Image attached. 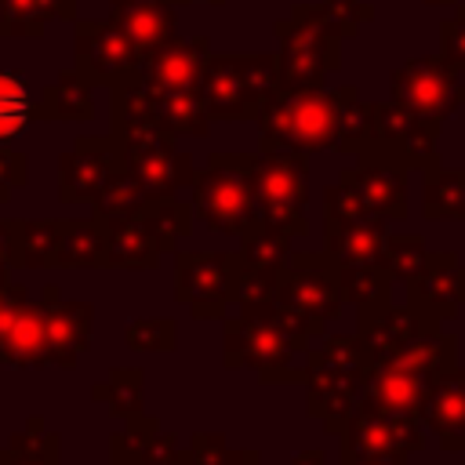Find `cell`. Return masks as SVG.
<instances>
[{"mask_svg":"<svg viewBox=\"0 0 465 465\" xmlns=\"http://www.w3.org/2000/svg\"><path fill=\"white\" fill-rule=\"evenodd\" d=\"M222 323V363L229 371H254L262 385H305V352L320 334L280 298L225 312Z\"/></svg>","mask_w":465,"mask_h":465,"instance_id":"obj_1","label":"cell"},{"mask_svg":"<svg viewBox=\"0 0 465 465\" xmlns=\"http://www.w3.org/2000/svg\"><path fill=\"white\" fill-rule=\"evenodd\" d=\"M371 360L352 334H323L316 349L305 352V407L323 421L331 436H341L349 421L363 411Z\"/></svg>","mask_w":465,"mask_h":465,"instance_id":"obj_2","label":"cell"},{"mask_svg":"<svg viewBox=\"0 0 465 465\" xmlns=\"http://www.w3.org/2000/svg\"><path fill=\"white\" fill-rule=\"evenodd\" d=\"M258 149L323 153L338 142V87H276L262 105Z\"/></svg>","mask_w":465,"mask_h":465,"instance_id":"obj_3","label":"cell"},{"mask_svg":"<svg viewBox=\"0 0 465 465\" xmlns=\"http://www.w3.org/2000/svg\"><path fill=\"white\" fill-rule=\"evenodd\" d=\"M251 156L254 153H211L203 171L193 174V214L203 229L240 240L262 225L251 185Z\"/></svg>","mask_w":465,"mask_h":465,"instance_id":"obj_4","label":"cell"},{"mask_svg":"<svg viewBox=\"0 0 465 465\" xmlns=\"http://www.w3.org/2000/svg\"><path fill=\"white\" fill-rule=\"evenodd\" d=\"M113 142L120 167L145 189L149 200L156 196H178V189L193 185L196 163L189 153L174 149V134H167L156 116H134L113 124Z\"/></svg>","mask_w":465,"mask_h":465,"instance_id":"obj_5","label":"cell"},{"mask_svg":"<svg viewBox=\"0 0 465 465\" xmlns=\"http://www.w3.org/2000/svg\"><path fill=\"white\" fill-rule=\"evenodd\" d=\"M272 33L280 40V87H323V76L341 65V36L331 29L320 0L294 4L291 15L272 25Z\"/></svg>","mask_w":465,"mask_h":465,"instance_id":"obj_6","label":"cell"},{"mask_svg":"<svg viewBox=\"0 0 465 465\" xmlns=\"http://www.w3.org/2000/svg\"><path fill=\"white\" fill-rule=\"evenodd\" d=\"M280 87L276 54H214L200 76V98L211 120H254Z\"/></svg>","mask_w":465,"mask_h":465,"instance_id":"obj_7","label":"cell"},{"mask_svg":"<svg viewBox=\"0 0 465 465\" xmlns=\"http://www.w3.org/2000/svg\"><path fill=\"white\" fill-rule=\"evenodd\" d=\"M251 185L262 225L287 236H309V160L291 149H258L251 156Z\"/></svg>","mask_w":465,"mask_h":465,"instance_id":"obj_8","label":"cell"},{"mask_svg":"<svg viewBox=\"0 0 465 465\" xmlns=\"http://www.w3.org/2000/svg\"><path fill=\"white\" fill-rule=\"evenodd\" d=\"M276 298L294 309L320 338L327 331L331 320L341 316L345 298L338 291V269L334 258L320 247V251H291L287 265L276 280Z\"/></svg>","mask_w":465,"mask_h":465,"instance_id":"obj_9","label":"cell"},{"mask_svg":"<svg viewBox=\"0 0 465 465\" xmlns=\"http://www.w3.org/2000/svg\"><path fill=\"white\" fill-rule=\"evenodd\" d=\"M240 251H174V298L196 320H222L232 309Z\"/></svg>","mask_w":465,"mask_h":465,"instance_id":"obj_10","label":"cell"},{"mask_svg":"<svg viewBox=\"0 0 465 465\" xmlns=\"http://www.w3.org/2000/svg\"><path fill=\"white\" fill-rule=\"evenodd\" d=\"M440 124L425 120L400 102H374V138L367 153L392 160L403 171H429L440 163Z\"/></svg>","mask_w":465,"mask_h":465,"instance_id":"obj_11","label":"cell"},{"mask_svg":"<svg viewBox=\"0 0 465 465\" xmlns=\"http://www.w3.org/2000/svg\"><path fill=\"white\" fill-rule=\"evenodd\" d=\"M392 102H400L403 109L443 124L458 105H461V80L458 69L436 51V54H418L411 62H403L400 69H392Z\"/></svg>","mask_w":465,"mask_h":465,"instance_id":"obj_12","label":"cell"},{"mask_svg":"<svg viewBox=\"0 0 465 465\" xmlns=\"http://www.w3.org/2000/svg\"><path fill=\"white\" fill-rule=\"evenodd\" d=\"M76 69L94 84V87H120L138 80L142 69V51L116 29L109 18H76V40H73Z\"/></svg>","mask_w":465,"mask_h":465,"instance_id":"obj_13","label":"cell"},{"mask_svg":"<svg viewBox=\"0 0 465 465\" xmlns=\"http://www.w3.org/2000/svg\"><path fill=\"white\" fill-rule=\"evenodd\" d=\"M341 461L349 458H407L425 447L421 421L407 414H385L363 403V411L338 436Z\"/></svg>","mask_w":465,"mask_h":465,"instance_id":"obj_14","label":"cell"},{"mask_svg":"<svg viewBox=\"0 0 465 465\" xmlns=\"http://www.w3.org/2000/svg\"><path fill=\"white\" fill-rule=\"evenodd\" d=\"M116 142L113 134H80L73 149L58 156V200L62 203H91L105 178L116 171Z\"/></svg>","mask_w":465,"mask_h":465,"instance_id":"obj_15","label":"cell"},{"mask_svg":"<svg viewBox=\"0 0 465 465\" xmlns=\"http://www.w3.org/2000/svg\"><path fill=\"white\" fill-rule=\"evenodd\" d=\"M407 305L436 327L454 320L465 305V262L454 251H429L425 272L407 283Z\"/></svg>","mask_w":465,"mask_h":465,"instance_id":"obj_16","label":"cell"},{"mask_svg":"<svg viewBox=\"0 0 465 465\" xmlns=\"http://www.w3.org/2000/svg\"><path fill=\"white\" fill-rule=\"evenodd\" d=\"M44 302H47V345H51V363L62 371H73L80 356L91 349L94 334V305L91 302H69L62 298L58 283H44Z\"/></svg>","mask_w":465,"mask_h":465,"instance_id":"obj_17","label":"cell"},{"mask_svg":"<svg viewBox=\"0 0 465 465\" xmlns=\"http://www.w3.org/2000/svg\"><path fill=\"white\" fill-rule=\"evenodd\" d=\"M207 58H211L207 36H193V40L171 36L163 47H156L153 54L142 58L138 84L145 91H196Z\"/></svg>","mask_w":465,"mask_h":465,"instance_id":"obj_18","label":"cell"},{"mask_svg":"<svg viewBox=\"0 0 465 465\" xmlns=\"http://www.w3.org/2000/svg\"><path fill=\"white\" fill-rule=\"evenodd\" d=\"M341 178L360 193L363 207L385 222L407 218V171L378 153H360Z\"/></svg>","mask_w":465,"mask_h":465,"instance_id":"obj_19","label":"cell"},{"mask_svg":"<svg viewBox=\"0 0 465 465\" xmlns=\"http://www.w3.org/2000/svg\"><path fill=\"white\" fill-rule=\"evenodd\" d=\"M418 421L436 436L447 454L465 450V367H447L432 378Z\"/></svg>","mask_w":465,"mask_h":465,"instance_id":"obj_20","label":"cell"},{"mask_svg":"<svg viewBox=\"0 0 465 465\" xmlns=\"http://www.w3.org/2000/svg\"><path fill=\"white\" fill-rule=\"evenodd\" d=\"M51 363L47 345V302L22 298L0 327V367H44Z\"/></svg>","mask_w":465,"mask_h":465,"instance_id":"obj_21","label":"cell"},{"mask_svg":"<svg viewBox=\"0 0 465 465\" xmlns=\"http://www.w3.org/2000/svg\"><path fill=\"white\" fill-rule=\"evenodd\" d=\"M421 331H443V327H436V323H429L425 316H418L407 302L356 316V338H360V345H363V352H367L371 363H381V360L396 356V352H400L411 338H418Z\"/></svg>","mask_w":465,"mask_h":465,"instance_id":"obj_22","label":"cell"},{"mask_svg":"<svg viewBox=\"0 0 465 465\" xmlns=\"http://www.w3.org/2000/svg\"><path fill=\"white\" fill-rule=\"evenodd\" d=\"M109 22L145 54L178 36V4L174 0H120L109 4Z\"/></svg>","mask_w":465,"mask_h":465,"instance_id":"obj_23","label":"cell"},{"mask_svg":"<svg viewBox=\"0 0 465 465\" xmlns=\"http://www.w3.org/2000/svg\"><path fill=\"white\" fill-rule=\"evenodd\" d=\"M429 385H432V378L414 374V371H407V367H400V363H392V360H381V363H371L363 403L374 407V411H385V414L418 418Z\"/></svg>","mask_w":465,"mask_h":465,"instance_id":"obj_24","label":"cell"},{"mask_svg":"<svg viewBox=\"0 0 465 465\" xmlns=\"http://www.w3.org/2000/svg\"><path fill=\"white\" fill-rule=\"evenodd\" d=\"M385 236H389L385 218H378V214L323 222V251L341 265H374V262H381Z\"/></svg>","mask_w":465,"mask_h":465,"instance_id":"obj_25","label":"cell"},{"mask_svg":"<svg viewBox=\"0 0 465 465\" xmlns=\"http://www.w3.org/2000/svg\"><path fill=\"white\" fill-rule=\"evenodd\" d=\"M94 116V84L73 65L62 69L36 98V120H62V124H84Z\"/></svg>","mask_w":465,"mask_h":465,"instance_id":"obj_26","label":"cell"},{"mask_svg":"<svg viewBox=\"0 0 465 465\" xmlns=\"http://www.w3.org/2000/svg\"><path fill=\"white\" fill-rule=\"evenodd\" d=\"M160 258L163 251L138 214L105 225V269H156Z\"/></svg>","mask_w":465,"mask_h":465,"instance_id":"obj_27","label":"cell"},{"mask_svg":"<svg viewBox=\"0 0 465 465\" xmlns=\"http://www.w3.org/2000/svg\"><path fill=\"white\" fill-rule=\"evenodd\" d=\"M62 243V218H11L15 269H54Z\"/></svg>","mask_w":465,"mask_h":465,"instance_id":"obj_28","label":"cell"},{"mask_svg":"<svg viewBox=\"0 0 465 465\" xmlns=\"http://www.w3.org/2000/svg\"><path fill=\"white\" fill-rule=\"evenodd\" d=\"M149 109L156 124L174 138H207L211 116L196 91H149Z\"/></svg>","mask_w":465,"mask_h":465,"instance_id":"obj_29","label":"cell"},{"mask_svg":"<svg viewBox=\"0 0 465 465\" xmlns=\"http://www.w3.org/2000/svg\"><path fill=\"white\" fill-rule=\"evenodd\" d=\"M54 269H105V225L91 218H62Z\"/></svg>","mask_w":465,"mask_h":465,"instance_id":"obj_30","label":"cell"},{"mask_svg":"<svg viewBox=\"0 0 465 465\" xmlns=\"http://www.w3.org/2000/svg\"><path fill=\"white\" fill-rule=\"evenodd\" d=\"M51 18L76 22V0H0V40L4 36H44Z\"/></svg>","mask_w":465,"mask_h":465,"instance_id":"obj_31","label":"cell"},{"mask_svg":"<svg viewBox=\"0 0 465 465\" xmlns=\"http://www.w3.org/2000/svg\"><path fill=\"white\" fill-rule=\"evenodd\" d=\"M334 269H338V291H341L345 302L356 305V316L392 305V287L396 283H392V276L385 272L381 262H374V265H341V262H334Z\"/></svg>","mask_w":465,"mask_h":465,"instance_id":"obj_32","label":"cell"},{"mask_svg":"<svg viewBox=\"0 0 465 465\" xmlns=\"http://www.w3.org/2000/svg\"><path fill=\"white\" fill-rule=\"evenodd\" d=\"M421 174V214L429 222H465V167L436 163Z\"/></svg>","mask_w":465,"mask_h":465,"instance_id":"obj_33","label":"cell"},{"mask_svg":"<svg viewBox=\"0 0 465 465\" xmlns=\"http://www.w3.org/2000/svg\"><path fill=\"white\" fill-rule=\"evenodd\" d=\"M374 138V102H363L352 84L338 87V142L334 149L341 156H360L371 149Z\"/></svg>","mask_w":465,"mask_h":465,"instance_id":"obj_34","label":"cell"},{"mask_svg":"<svg viewBox=\"0 0 465 465\" xmlns=\"http://www.w3.org/2000/svg\"><path fill=\"white\" fill-rule=\"evenodd\" d=\"M138 218L145 222V229L156 236L160 251L163 254H174L178 251V240L193 236V203H182L178 196H156V200H145Z\"/></svg>","mask_w":465,"mask_h":465,"instance_id":"obj_35","label":"cell"},{"mask_svg":"<svg viewBox=\"0 0 465 465\" xmlns=\"http://www.w3.org/2000/svg\"><path fill=\"white\" fill-rule=\"evenodd\" d=\"M62 461V440L58 432H47L44 421L33 414L22 432L0 447V465H58Z\"/></svg>","mask_w":465,"mask_h":465,"instance_id":"obj_36","label":"cell"},{"mask_svg":"<svg viewBox=\"0 0 465 465\" xmlns=\"http://www.w3.org/2000/svg\"><path fill=\"white\" fill-rule=\"evenodd\" d=\"M149 196H145V189L116 163V171L105 178V185L98 189V196L91 200V214L102 222V225H109V222H124V218H134L138 211H142V203H145Z\"/></svg>","mask_w":465,"mask_h":465,"instance_id":"obj_37","label":"cell"},{"mask_svg":"<svg viewBox=\"0 0 465 465\" xmlns=\"http://www.w3.org/2000/svg\"><path fill=\"white\" fill-rule=\"evenodd\" d=\"M240 262L262 276H272L280 280L283 265H287V254H291V236L280 232V229H269V225H258L251 229L247 236H240Z\"/></svg>","mask_w":465,"mask_h":465,"instance_id":"obj_38","label":"cell"},{"mask_svg":"<svg viewBox=\"0 0 465 465\" xmlns=\"http://www.w3.org/2000/svg\"><path fill=\"white\" fill-rule=\"evenodd\" d=\"M142 367H113L105 374V381L91 385V400L109 407L113 418H131L142 414Z\"/></svg>","mask_w":465,"mask_h":465,"instance_id":"obj_39","label":"cell"},{"mask_svg":"<svg viewBox=\"0 0 465 465\" xmlns=\"http://www.w3.org/2000/svg\"><path fill=\"white\" fill-rule=\"evenodd\" d=\"M429 262V247L421 232H389L381 243V265L392 276V283L407 287L425 272Z\"/></svg>","mask_w":465,"mask_h":465,"instance_id":"obj_40","label":"cell"},{"mask_svg":"<svg viewBox=\"0 0 465 465\" xmlns=\"http://www.w3.org/2000/svg\"><path fill=\"white\" fill-rule=\"evenodd\" d=\"M36 120V102L18 69H0V142L18 138Z\"/></svg>","mask_w":465,"mask_h":465,"instance_id":"obj_41","label":"cell"},{"mask_svg":"<svg viewBox=\"0 0 465 465\" xmlns=\"http://www.w3.org/2000/svg\"><path fill=\"white\" fill-rule=\"evenodd\" d=\"M160 432V418L156 414H131L124 418V429L109 440V465H138L142 450L153 443V436Z\"/></svg>","mask_w":465,"mask_h":465,"instance_id":"obj_42","label":"cell"},{"mask_svg":"<svg viewBox=\"0 0 465 465\" xmlns=\"http://www.w3.org/2000/svg\"><path fill=\"white\" fill-rule=\"evenodd\" d=\"M124 341L134 352H174L178 349V323L171 316H142L124 327Z\"/></svg>","mask_w":465,"mask_h":465,"instance_id":"obj_43","label":"cell"},{"mask_svg":"<svg viewBox=\"0 0 465 465\" xmlns=\"http://www.w3.org/2000/svg\"><path fill=\"white\" fill-rule=\"evenodd\" d=\"M320 7H323L331 29H334L341 40H352V36L360 33V25L374 18V7H371L367 0H320Z\"/></svg>","mask_w":465,"mask_h":465,"instance_id":"obj_44","label":"cell"},{"mask_svg":"<svg viewBox=\"0 0 465 465\" xmlns=\"http://www.w3.org/2000/svg\"><path fill=\"white\" fill-rule=\"evenodd\" d=\"M371 214L360 200V193L338 174V182H331L323 189V222H345V218H363Z\"/></svg>","mask_w":465,"mask_h":465,"instance_id":"obj_45","label":"cell"},{"mask_svg":"<svg viewBox=\"0 0 465 465\" xmlns=\"http://www.w3.org/2000/svg\"><path fill=\"white\" fill-rule=\"evenodd\" d=\"M440 54L458 73H465V4L461 0L454 4V15L440 22Z\"/></svg>","mask_w":465,"mask_h":465,"instance_id":"obj_46","label":"cell"},{"mask_svg":"<svg viewBox=\"0 0 465 465\" xmlns=\"http://www.w3.org/2000/svg\"><path fill=\"white\" fill-rule=\"evenodd\" d=\"M29 182V156L22 149H11L7 142H0V203L11 200L15 189H22Z\"/></svg>","mask_w":465,"mask_h":465,"instance_id":"obj_47","label":"cell"},{"mask_svg":"<svg viewBox=\"0 0 465 465\" xmlns=\"http://www.w3.org/2000/svg\"><path fill=\"white\" fill-rule=\"evenodd\" d=\"M29 291L22 287V283H11V280H0V327H4V320L11 316V309L25 298Z\"/></svg>","mask_w":465,"mask_h":465,"instance_id":"obj_48","label":"cell"},{"mask_svg":"<svg viewBox=\"0 0 465 465\" xmlns=\"http://www.w3.org/2000/svg\"><path fill=\"white\" fill-rule=\"evenodd\" d=\"M11 269H15V262H11V218H0V280H7Z\"/></svg>","mask_w":465,"mask_h":465,"instance_id":"obj_49","label":"cell"},{"mask_svg":"<svg viewBox=\"0 0 465 465\" xmlns=\"http://www.w3.org/2000/svg\"><path fill=\"white\" fill-rule=\"evenodd\" d=\"M287 465H327V454H323L320 447H305V450H298Z\"/></svg>","mask_w":465,"mask_h":465,"instance_id":"obj_50","label":"cell"},{"mask_svg":"<svg viewBox=\"0 0 465 465\" xmlns=\"http://www.w3.org/2000/svg\"><path fill=\"white\" fill-rule=\"evenodd\" d=\"M341 465H407V458H349Z\"/></svg>","mask_w":465,"mask_h":465,"instance_id":"obj_51","label":"cell"},{"mask_svg":"<svg viewBox=\"0 0 465 465\" xmlns=\"http://www.w3.org/2000/svg\"><path fill=\"white\" fill-rule=\"evenodd\" d=\"M174 4H214V7H218V4H225V0H174Z\"/></svg>","mask_w":465,"mask_h":465,"instance_id":"obj_52","label":"cell"},{"mask_svg":"<svg viewBox=\"0 0 465 465\" xmlns=\"http://www.w3.org/2000/svg\"><path fill=\"white\" fill-rule=\"evenodd\" d=\"M425 4H429V7H443V4H450V7H454L458 0H425Z\"/></svg>","mask_w":465,"mask_h":465,"instance_id":"obj_53","label":"cell"},{"mask_svg":"<svg viewBox=\"0 0 465 465\" xmlns=\"http://www.w3.org/2000/svg\"><path fill=\"white\" fill-rule=\"evenodd\" d=\"M461 102H465V87H461Z\"/></svg>","mask_w":465,"mask_h":465,"instance_id":"obj_54","label":"cell"},{"mask_svg":"<svg viewBox=\"0 0 465 465\" xmlns=\"http://www.w3.org/2000/svg\"><path fill=\"white\" fill-rule=\"evenodd\" d=\"M109 4H120V0H109Z\"/></svg>","mask_w":465,"mask_h":465,"instance_id":"obj_55","label":"cell"}]
</instances>
